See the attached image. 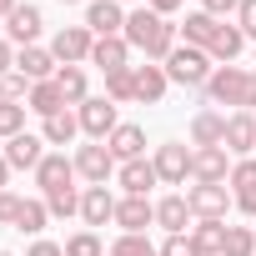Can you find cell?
Wrapping results in <instances>:
<instances>
[{
    "label": "cell",
    "mask_w": 256,
    "mask_h": 256,
    "mask_svg": "<svg viewBox=\"0 0 256 256\" xmlns=\"http://www.w3.org/2000/svg\"><path fill=\"white\" fill-rule=\"evenodd\" d=\"M176 30H181V26H171L166 16H156L151 6H141V10L126 16V30H120V36H126V46H131V50H141L151 66H156V60L166 66V56L176 50Z\"/></svg>",
    "instance_id": "cell-1"
},
{
    "label": "cell",
    "mask_w": 256,
    "mask_h": 256,
    "mask_svg": "<svg viewBox=\"0 0 256 256\" xmlns=\"http://www.w3.org/2000/svg\"><path fill=\"white\" fill-rule=\"evenodd\" d=\"M206 100L211 106H236V110H251L256 106V70H241V66H216L211 80H206Z\"/></svg>",
    "instance_id": "cell-2"
},
{
    "label": "cell",
    "mask_w": 256,
    "mask_h": 256,
    "mask_svg": "<svg viewBox=\"0 0 256 256\" xmlns=\"http://www.w3.org/2000/svg\"><path fill=\"white\" fill-rule=\"evenodd\" d=\"M211 70H216V60H211V56H206L201 46H176V50L166 56V80H176V86H191V90H206Z\"/></svg>",
    "instance_id": "cell-3"
},
{
    "label": "cell",
    "mask_w": 256,
    "mask_h": 256,
    "mask_svg": "<svg viewBox=\"0 0 256 256\" xmlns=\"http://www.w3.org/2000/svg\"><path fill=\"white\" fill-rule=\"evenodd\" d=\"M186 206H191V216L196 221H226V211L236 206V196H231V186H191L186 191Z\"/></svg>",
    "instance_id": "cell-4"
},
{
    "label": "cell",
    "mask_w": 256,
    "mask_h": 256,
    "mask_svg": "<svg viewBox=\"0 0 256 256\" xmlns=\"http://www.w3.org/2000/svg\"><path fill=\"white\" fill-rule=\"evenodd\" d=\"M116 166H120V161L110 156V146H106V141H90V146H80V151H76V176H86L90 186H106V181L116 176Z\"/></svg>",
    "instance_id": "cell-5"
},
{
    "label": "cell",
    "mask_w": 256,
    "mask_h": 256,
    "mask_svg": "<svg viewBox=\"0 0 256 256\" xmlns=\"http://www.w3.org/2000/svg\"><path fill=\"white\" fill-rule=\"evenodd\" d=\"M80 131L90 136V141H106L116 126H120V116H116V100H106V96H90V100H80Z\"/></svg>",
    "instance_id": "cell-6"
},
{
    "label": "cell",
    "mask_w": 256,
    "mask_h": 256,
    "mask_svg": "<svg viewBox=\"0 0 256 256\" xmlns=\"http://www.w3.org/2000/svg\"><path fill=\"white\" fill-rule=\"evenodd\" d=\"M90 46H96V36L86 26H60L56 40H50V56L60 66H80V60H90Z\"/></svg>",
    "instance_id": "cell-7"
},
{
    "label": "cell",
    "mask_w": 256,
    "mask_h": 256,
    "mask_svg": "<svg viewBox=\"0 0 256 256\" xmlns=\"http://www.w3.org/2000/svg\"><path fill=\"white\" fill-rule=\"evenodd\" d=\"M151 166H156V176H161L166 186H186V176H191V151H186L181 141H166V146H156Z\"/></svg>",
    "instance_id": "cell-8"
},
{
    "label": "cell",
    "mask_w": 256,
    "mask_h": 256,
    "mask_svg": "<svg viewBox=\"0 0 256 256\" xmlns=\"http://www.w3.org/2000/svg\"><path fill=\"white\" fill-rule=\"evenodd\" d=\"M116 226L131 231V236H146V226H156V201L151 196H120L116 201Z\"/></svg>",
    "instance_id": "cell-9"
},
{
    "label": "cell",
    "mask_w": 256,
    "mask_h": 256,
    "mask_svg": "<svg viewBox=\"0 0 256 256\" xmlns=\"http://www.w3.org/2000/svg\"><path fill=\"white\" fill-rule=\"evenodd\" d=\"M10 161V171H36L40 161H46V136H30V131H20V136H10L6 141V151H0Z\"/></svg>",
    "instance_id": "cell-10"
},
{
    "label": "cell",
    "mask_w": 256,
    "mask_h": 256,
    "mask_svg": "<svg viewBox=\"0 0 256 256\" xmlns=\"http://www.w3.org/2000/svg\"><path fill=\"white\" fill-rule=\"evenodd\" d=\"M191 176H196L201 186H226V176H231L226 146H201V151H191Z\"/></svg>",
    "instance_id": "cell-11"
},
{
    "label": "cell",
    "mask_w": 256,
    "mask_h": 256,
    "mask_svg": "<svg viewBox=\"0 0 256 256\" xmlns=\"http://www.w3.org/2000/svg\"><path fill=\"white\" fill-rule=\"evenodd\" d=\"M221 146H226L236 161L256 151V116H251V110H231V116H226V141H221Z\"/></svg>",
    "instance_id": "cell-12"
},
{
    "label": "cell",
    "mask_w": 256,
    "mask_h": 256,
    "mask_svg": "<svg viewBox=\"0 0 256 256\" xmlns=\"http://www.w3.org/2000/svg\"><path fill=\"white\" fill-rule=\"evenodd\" d=\"M106 146H110V156H116L120 166H126V161H141V156H146V131H141L136 120H120L116 131L106 136Z\"/></svg>",
    "instance_id": "cell-13"
},
{
    "label": "cell",
    "mask_w": 256,
    "mask_h": 256,
    "mask_svg": "<svg viewBox=\"0 0 256 256\" xmlns=\"http://www.w3.org/2000/svg\"><path fill=\"white\" fill-rule=\"evenodd\" d=\"M86 30H90V36H120V30H126L120 0H90V6H86Z\"/></svg>",
    "instance_id": "cell-14"
},
{
    "label": "cell",
    "mask_w": 256,
    "mask_h": 256,
    "mask_svg": "<svg viewBox=\"0 0 256 256\" xmlns=\"http://www.w3.org/2000/svg\"><path fill=\"white\" fill-rule=\"evenodd\" d=\"M70 181H76V161H66V151H56V156H46V161L36 166V186H40V196L66 191Z\"/></svg>",
    "instance_id": "cell-15"
},
{
    "label": "cell",
    "mask_w": 256,
    "mask_h": 256,
    "mask_svg": "<svg viewBox=\"0 0 256 256\" xmlns=\"http://www.w3.org/2000/svg\"><path fill=\"white\" fill-rule=\"evenodd\" d=\"M126 60H131V46H126V36H96L90 46V66L96 70H126Z\"/></svg>",
    "instance_id": "cell-16"
},
{
    "label": "cell",
    "mask_w": 256,
    "mask_h": 256,
    "mask_svg": "<svg viewBox=\"0 0 256 256\" xmlns=\"http://www.w3.org/2000/svg\"><path fill=\"white\" fill-rule=\"evenodd\" d=\"M40 26H46V20H40V10H36V6H16V10L6 16V36H10V46H20V50H26V46H36Z\"/></svg>",
    "instance_id": "cell-17"
},
{
    "label": "cell",
    "mask_w": 256,
    "mask_h": 256,
    "mask_svg": "<svg viewBox=\"0 0 256 256\" xmlns=\"http://www.w3.org/2000/svg\"><path fill=\"white\" fill-rule=\"evenodd\" d=\"M16 70L36 86V80H56V70H60V60L50 56V50H40V46H26V50H16Z\"/></svg>",
    "instance_id": "cell-18"
},
{
    "label": "cell",
    "mask_w": 256,
    "mask_h": 256,
    "mask_svg": "<svg viewBox=\"0 0 256 256\" xmlns=\"http://www.w3.org/2000/svg\"><path fill=\"white\" fill-rule=\"evenodd\" d=\"M80 221H86V226L116 221V196H110L106 186H86V191H80Z\"/></svg>",
    "instance_id": "cell-19"
},
{
    "label": "cell",
    "mask_w": 256,
    "mask_h": 256,
    "mask_svg": "<svg viewBox=\"0 0 256 256\" xmlns=\"http://www.w3.org/2000/svg\"><path fill=\"white\" fill-rule=\"evenodd\" d=\"M116 181H120V191H126V196H146V191H151L161 176H156V166L141 156V161H126V166H116Z\"/></svg>",
    "instance_id": "cell-20"
},
{
    "label": "cell",
    "mask_w": 256,
    "mask_h": 256,
    "mask_svg": "<svg viewBox=\"0 0 256 256\" xmlns=\"http://www.w3.org/2000/svg\"><path fill=\"white\" fill-rule=\"evenodd\" d=\"M156 226H161L166 236H186V226H191L186 196H161V201H156Z\"/></svg>",
    "instance_id": "cell-21"
},
{
    "label": "cell",
    "mask_w": 256,
    "mask_h": 256,
    "mask_svg": "<svg viewBox=\"0 0 256 256\" xmlns=\"http://www.w3.org/2000/svg\"><path fill=\"white\" fill-rule=\"evenodd\" d=\"M166 86H171V80H166V66H151V60L136 66V100H141V106H156V100L166 96Z\"/></svg>",
    "instance_id": "cell-22"
},
{
    "label": "cell",
    "mask_w": 256,
    "mask_h": 256,
    "mask_svg": "<svg viewBox=\"0 0 256 256\" xmlns=\"http://www.w3.org/2000/svg\"><path fill=\"white\" fill-rule=\"evenodd\" d=\"M26 106L46 120V116H60V110H66V96H60V86H56V80H36V86H30V96H26Z\"/></svg>",
    "instance_id": "cell-23"
},
{
    "label": "cell",
    "mask_w": 256,
    "mask_h": 256,
    "mask_svg": "<svg viewBox=\"0 0 256 256\" xmlns=\"http://www.w3.org/2000/svg\"><path fill=\"white\" fill-rule=\"evenodd\" d=\"M191 246H196V256H221L226 251V221H196Z\"/></svg>",
    "instance_id": "cell-24"
},
{
    "label": "cell",
    "mask_w": 256,
    "mask_h": 256,
    "mask_svg": "<svg viewBox=\"0 0 256 256\" xmlns=\"http://www.w3.org/2000/svg\"><path fill=\"white\" fill-rule=\"evenodd\" d=\"M191 141H196V151H201V146H221V141H226V116L196 110V120H191Z\"/></svg>",
    "instance_id": "cell-25"
},
{
    "label": "cell",
    "mask_w": 256,
    "mask_h": 256,
    "mask_svg": "<svg viewBox=\"0 0 256 256\" xmlns=\"http://www.w3.org/2000/svg\"><path fill=\"white\" fill-rule=\"evenodd\" d=\"M216 30H221V20H216V16H206V10H191V16H186V26H181L186 46H201V50H211Z\"/></svg>",
    "instance_id": "cell-26"
},
{
    "label": "cell",
    "mask_w": 256,
    "mask_h": 256,
    "mask_svg": "<svg viewBox=\"0 0 256 256\" xmlns=\"http://www.w3.org/2000/svg\"><path fill=\"white\" fill-rule=\"evenodd\" d=\"M46 221H50V206H46V196H26V201H20V211H16V231H26V236H40V231H46Z\"/></svg>",
    "instance_id": "cell-27"
},
{
    "label": "cell",
    "mask_w": 256,
    "mask_h": 256,
    "mask_svg": "<svg viewBox=\"0 0 256 256\" xmlns=\"http://www.w3.org/2000/svg\"><path fill=\"white\" fill-rule=\"evenodd\" d=\"M40 136H46V146H70V141L80 136V116H70V110H60V116H46Z\"/></svg>",
    "instance_id": "cell-28"
},
{
    "label": "cell",
    "mask_w": 256,
    "mask_h": 256,
    "mask_svg": "<svg viewBox=\"0 0 256 256\" xmlns=\"http://www.w3.org/2000/svg\"><path fill=\"white\" fill-rule=\"evenodd\" d=\"M241 46H246V36H241V26H221V30H216V40H211V50H206V56H211V60H216V66H231V60H236V56H241Z\"/></svg>",
    "instance_id": "cell-29"
},
{
    "label": "cell",
    "mask_w": 256,
    "mask_h": 256,
    "mask_svg": "<svg viewBox=\"0 0 256 256\" xmlns=\"http://www.w3.org/2000/svg\"><path fill=\"white\" fill-rule=\"evenodd\" d=\"M56 86H60L66 106H80V100H90V96H86V70H80V66H60V70H56Z\"/></svg>",
    "instance_id": "cell-30"
},
{
    "label": "cell",
    "mask_w": 256,
    "mask_h": 256,
    "mask_svg": "<svg viewBox=\"0 0 256 256\" xmlns=\"http://www.w3.org/2000/svg\"><path fill=\"white\" fill-rule=\"evenodd\" d=\"M106 100H116V106L136 100V66H126V70H110V76H106Z\"/></svg>",
    "instance_id": "cell-31"
},
{
    "label": "cell",
    "mask_w": 256,
    "mask_h": 256,
    "mask_svg": "<svg viewBox=\"0 0 256 256\" xmlns=\"http://www.w3.org/2000/svg\"><path fill=\"white\" fill-rule=\"evenodd\" d=\"M110 256H161V246H151L146 236H131V231H120L110 241Z\"/></svg>",
    "instance_id": "cell-32"
},
{
    "label": "cell",
    "mask_w": 256,
    "mask_h": 256,
    "mask_svg": "<svg viewBox=\"0 0 256 256\" xmlns=\"http://www.w3.org/2000/svg\"><path fill=\"white\" fill-rule=\"evenodd\" d=\"M221 256H256V231L251 226H226V251Z\"/></svg>",
    "instance_id": "cell-33"
},
{
    "label": "cell",
    "mask_w": 256,
    "mask_h": 256,
    "mask_svg": "<svg viewBox=\"0 0 256 256\" xmlns=\"http://www.w3.org/2000/svg\"><path fill=\"white\" fill-rule=\"evenodd\" d=\"M66 256H106V241H100L96 231H76V236L66 241Z\"/></svg>",
    "instance_id": "cell-34"
},
{
    "label": "cell",
    "mask_w": 256,
    "mask_h": 256,
    "mask_svg": "<svg viewBox=\"0 0 256 256\" xmlns=\"http://www.w3.org/2000/svg\"><path fill=\"white\" fill-rule=\"evenodd\" d=\"M26 96H30V80H26L20 70L0 76V106H16V100H26Z\"/></svg>",
    "instance_id": "cell-35"
},
{
    "label": "cell",
    "mask_w": 256,
    "mask_h": 256,
    "mask_svg": "<svg viewBox=\"0 0 256 256\" xmlns=\"http://www.w3.org/2000/svg\"><path fill=\"white\" fill-rule=\"evenodd\" d=\"M26 110H30V106H20V100H16V106H0V136H6V141L26 131Z\"/></svg>",
    "instance_id": "cell-36"
},
{
    "label": "cell",
    "mask_w": 256,
    "mask_h": 256,
    "mask_svg": "<svg viewBox=\"0 0 256 256\" xmlns=\"http://www.w3.org/2000/svg\"><path fill=\"white\" fill-rule=\"evenodd\" d=\"M226 186H231V196H236V191H246V186H256V156H241V161L231 166Z\"/></svg>",
    "instance_id": "cell-37"
},
{
    "label": "cell",
    "mask_w": 256,
    "mask_h": 256,
    "mask_svg": "<svg viewBox=\"0 0 256 256\" xmlns=\"http://www.w3.org/2000/svg\"><path fill=\"white\" fill-rule=\"evenodd\" d=\"M46 206H50V216H76L80 211V196H76V186H66V191H50Z\"/></svg>",
    "instance_id": "cell-38"
},
{
    "label": "cell",
    "mask_w": 256,
    "mask_h": 256,
    "mask_svg": "<svg viewBox=\"0 0 256 256\" xmlns=\"http://www.w3.org/2000/svg\"><path fill=\"white\" fill-rule=\"evenodd\" d=\"M236 26H241V36H246V40H256V0H241Z\"/></svg>",
    "instance_id": "cell-39"
},
{
    "label": "cell",
    "mask_w": 256,
    "mask_h": 256,
    "mask_svg": "<svg viewBox=\"0 0 256 256\" xmlns=\"http://www.w3.org/2000/svg\"><path fill=\"white\" fill-rule=\"evenodd\" d=\"M20 201H26V196H16V191H0V226H16V211H20Z\"/></svg>",
    "instance_id": "cell-40"
},
{
    "label": "cell",
    "mask_w": 256,
    "mask_h": 256,
    "mask_svg": "<svg viewBox=\"0 0 256 256\" xmlns=\"http://www.w3.org/2000/svg\"><path fill=\"white\" fill-rule=\"evenodd\" d=\"M161 256H196V246H191V236H166Z\"/></svg>",
    "instance_id": "cell-41"
},
{
    "label": "cell",
    "mask_w": 256,
    "mask_h": 256,
    "mask_svg": "<svg viewBox=\"0 0 256 256\" xmlns=\"http://www.w3.org/2000/svg\"><path fill=\"white\" fill-rule=\"evenodd\" d=\"M201 10L221 20V16H236V10H241V0H201Z\"/></svg>",
    "instance_id": "cell-42"
},
{
    "label": "cell",
    "mask_w": 256,
    "mask_h": 256,
    "mask_svg": "<svg viewBox=\"0 0 256 256\" xmlns=\"http://www.w3.org/2000/svg\"><path fill=\"white\" fill-rule=\"evenodd\" d=\"M26 256H66V246H60V241H46V236H36Z\"/></svg>",
    "instance_id": "cell-43"
},
{
    "label": "cell",
    "mask_w": 256,
    "mask_h": 256,
    "mask_svg": "<svg viewBox=\"0 0 256 256\" xmlns=\"http://www.w3.org/2000/svg\"><path fill=\"white\" fill-rule=\"evenodd\" d=\"M236 211H241V216H256V186L236 191Z\"/></svg>",
    "instance_id": "cell-44"
},
{
    "label": "cell",
    "mask_w": 256,
    "mask_h": 256,
    "mask_svg": "<svg viewBox=\"0 0 256 256\" xmlns=\"http://www.w3.org/2000/svg\"><path fill=\"white\" fill-rule=\"evenodd\" d=\"M181 6H186V0H151V10H156V16H166V20H171Z\"/></svg>",
    "instance_id": "cell-45"
},
{
    "label": "cell",
    "mask_w": 256,
    "mask_h": 256,
    "mask_svg": "<svg viewBox=\"0 0 256 256\" xmlns=\"http://www.w3.org/2000/svg\"><path fill=\"white\" fill-rule=\"evenodd\" d=\"M16 70V50H10V40H0V76H10Z\"/></svg>",
    "instance_id": "cell-46"
},
{
    "label": "cell",
    "mask_w": 256,
    "mask_h": 256,
    "mask_svg": "<svg viewBox=\"0 0 256 256\" xmlns=\"http://www.w3.org/2000/svg\"><path fill=\"white\" fill-rule=\"evenodd\" d=\"M6 181H10V161L0 156V191H6Z\"/></svg>",
    "instance_id": "cell-47"
},
{
    "label": "cell",
    "mask_w": 256,
    "mask_h": 256,
    "mask_svg": "<svg viewBox=\"0 0 256 256\" xmlns=\"http://www.w3.org/2000/svg\"><path fill=\"white\" fill-rule=\"evenodd\" d=\"M16 6H20V0H0V20H6V16H10Z\"/></svg>",
    "instance_id": "cell-48"
},
{
    "label": "cell",
    "mask_w": 256,
    "mask_h": 256,
    "mask_svg": "<svg viewBox=\"0 0 256 256\" xmlns=\"http://www.w3.org/2000/svg\"><path fill=\"white\" fill-rule=\"evenodd\" d=\"M60 6H90V0H60Z\"/></svg>",
    "instance_id": "cell-49"
},
{
    "label": "cell",
    "mask_w": 256,
    "mask_h": 256,
    "mask_svg": "<svg viewBox=\"0 0 256 256\" xmlns=\"http://www.w3.org/2000/svg\"><path fill=\"white\" fill-rule=\"evenodd\" d=\"M0 256H16V251H0Z\"/></svg>",
    "instance_id": "cell-50"
},
{
    "label": "cell",
    "mask_w": 256,
    "mask_h": 256,
    "mask_svg": "<svg viewBox=\"0 0 256 256\" xmlns=\"http://www.w3.org/2000/svg\"><path fill=\"white\" fill-rule=\"evenodd\" d=\"M0 26H6V20H0Z\"/></svg>",
    "instance_id": "cell-51"
}]
</instances>
